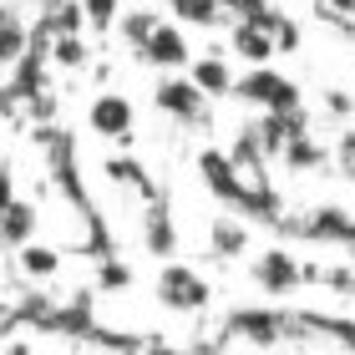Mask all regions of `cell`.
I'll use <instances>...</instances> for the list:
<instances>
[{
	"instance_id": "1",
	"label": "cell",
	"mask_w": 355,
	"mask_h": 355,
	"mask_svg": "<svg viewBox=\"0 0 355 355\" xmlns=\"http://www.w3.org/2000/svg\"><path fill=\"white\" fill-rule=\"evenodd\" d=\"M0 325H36V330L67 335V340H92V345L122 350V355L142 350V340H137V335L107 330L102 320H96V310H92V295H87V289H82L76 300H67V304H51V300H26V304H15V310H6V315H0Z\"/></svg>"
},
{
	"instance_id": "2",
	"label": "cell",
	"mask_w": 355,
	"mask_h": 355,
	"mask_svg": "<svg viewBox=\"0 0 355 355\" xmlns=\"http://www.w3.org/2000/svg\"><path fill=\"white\" fill-rule=\"evenodd\" d=\"M36 142L46 148V163H51V178H56V188H61V198H67L76 214L87 218V229H92V239H87V254H112V234H107V218H102V208H96V198L87 193V183H82V163H76V137L67 132L61 122H41L36 127Z\"/></svg>"
},
{
	"instance_id": "3",
	"label": "cell",
	"mask_w": 355,
	"mask_h": 355,
	"mask_svg": "<svg viewBox=\"0 0 355 355\" xmlns=\"http://www.w3.org/2000/svg\"><path fill=\"white\" fill-rule=\"evenodd\" d=\"M234 96H239V102H249V107H259V112H279V117L304 112L300 87L289 82L284 71H274L269 61H264V67H249L244 76H234Z\"/></svg>"
},
{
	"instance_id": "4",
	"label": "cell",
	"mask_w": 355,
	"mask_h": 355,
	"mask_svg": "<svg viewBox=\"0 0 355 355\" xmlns=\"http://www.w3.org/2000/svg\"><path fill=\"white\" fill-rule=\"evenodd\" d=\"M289 335H304L300 315H289V310H249L244 304V310H229L218 340H249L254 350H269V345L289 340Z\"/></svg>"
},
{
	"instance_id": "5",
	"label": "cell",
	"mask_w": 355,
	"mask_h": 355,
	"mask_svg": "<svg viewBox=\"0 0 355 355\" xmlns=\"http://www.w3.org/2000/svg\"><path fill=\"white\" fill-rule=\"evenodd\" d=\"M274 234H284V239H304V244H340V249H355V214H345L340 203H320L310 208V214H295Z\"/></svg>"
},
{
	"instance_id": "6",
	"label": "cell",
	"mask_w": 355,
	"mask_h": 355,
	"mask_svg": "<svg viewBox=\"0 0 355 355\" xmlns=\"http://www.w3.org/2000/svg\"><path fill=\"white\" fill-rule=\"evenodd\" d=\"M157 304L163 310H178V315H198V310H208V300H214V289H208V279L198 269H188V264H163L157 269Z\"/></svg>"
},
{
	"instance_id": "7",
	"label": "cell",
	"mask_w": 355,
	"mask_h": 355,
	"mask_svg": "<svg viewBox=\"0 0 355 355\" xmlns=\"http://www.w3.org/2000/svg\"><path fill=\"white\" fill-rule=\"evenodd\" d=\"M142 249L153 254L157 264L178 259V214H173V193L157 188L148 203H142Z\"/></svg>"
},
{
	"instance_id": "8",
	"label": "cell",
	"mask_w": 355,
	"mask_h": 355,
	"mask_svg": "<svg viewBox=\"0 0 355 355\" xmlns=\"http://www.w3.org/2000/svg\"><path fill=\"white\" fill-rule=\"evenodd\" d=\"M153 102L163 107L173 122H183V127H203V122H208V102H214V96H203L198 87H193V76H188V71H168L163 82H157Z\"/></svg>"
},
{
	"instance_id": "9",
	"label": "cell",
	"mask_w": 355,
	"mask_h": 355,
	"mask_svg": "<svg viewBox=\"0 0 355 355\" xmlns=\"http://www.w3.org/2000/svg\"><path fill=\"white\" fill-rule=\"evenodd\" d=\"M254 284L264 289V295L274 300H284V295H295V289H304V264L295 259L289 249H264L259 259H254Z\"/></svg>"
},
{
	"instance_id": "10",
	"label": "cell",
	"mask_w": 355,
	"mask_h": 355,
	"mask_svg": "<svg viewBox=\"0 0 355 355\" xmlns=\"http://www.w3.org/2000/svg\"><path fill=\"white\" fill-rule=\"evenodd\" d=\"M132 122H137V112L132 102H127L122 92H102V96H92V107H87V127L96 137H132Z\"/></svg>"
},
{
	"instance_id": "11",
	"label": "cell",
	"mask_w": 355,
	"mask_h": 355,
	"mask_svg": "<svg viewBox=\"0 0 355 355\" xmlns=\"http://www.w3.org/2000/svg\"><path fill=\"white\" fill-rule=\"evenodd\" d=\"M148 67H157V71H188V61H193V46H188V36L178 26H168V21H157V31L148 36V46L137 51Z\"/></svg>"
},
{
	"instance_id": "12",
	"label": "cell",
	"mask_w": 355,
	"mask_h": 355,
	"mask_svg": "<svg viewBox=\"0 0 355 355\" xmlns=\"http://www.w3.org/2000/svg\"><path fill=\"white\" fill-rule=\"evenodd\" d=\"M229 157H234V168L249 178V183H269V173H264V148H259V132H254V122H244L234 132V148H229Z\"/></svg>"
},
{
	"instance_id": "13",
	"label": "cell",
	"mask_w": 355,
	"mask_h": 355,
	"mask_svg": "<svg viewBox=\"0 0 355 355\" xmlns=\"http://www.w3.org/2000/svg\"><path fill=\"white\" fill-rule=\"evenodd\" d=\"M229 46H234V56H239V61H249V67H264V61L274 56V36H269L259 21H234Z\"/></svg>"
},
{
	"instance_id": "14",
	"label": "cell",
	"mask_w": 355,
	"mask_h": 355,
	"mask_svg": "<svg viewBox=\"0 0 355 355\" xmlns=\"http://www.w3.org/2000/svg\"><path fill=\"white\" fill-rule=\"evenodd\" d=\"M208 249L218 254V259H244L249 254V218H214V234H208Z\"/></svg>"
},
{
	"instance_id": "15",
	"label": "cell",
	"mask_w": 355,
	"mask_h": 355,
	"mask_svg": "<svg viewBox=\"0 0 355 355\" xmlns=\"http://www.w3.org/2000/svg\"><path fill=\"white\" fill-rule=\"evenodd\" d=\"M102 173L112 178V183H122V188H137V198H142V203H148L153 193L163 188V183H153V173L137 163V153H117V157H107V168H102Z\"/></svg>"
},
{
	"instance_id": "16",
	"label": "cell",
	"mask_w": 355,
	"mask_h": 355,
	"mask_svg": "<svg viewBox=\"0 0 355 355\" xmlns=\"http://www.w3.org/2000/svg\"><path fill=\"white\" fill-rule=\"evenodd\" d=\"M36 239V203H26V198H10L6 203V214H0V244H10V249H21Z\"/></svg>"
},
{
	"instance_id": "17",
	"label": "cell",
	"mask_w": 355,
	"mask_h": 355,
	"mask_svg": "<svg viewBox=\"0 0 355 355\" xmlns=\"http://www.w3.org/2000/svg\"><path fill=\"white\" fill-rule=\"evenodd\" d=\"M279 157H284V163L295 168V173H315V168H325V163H330V148H320V142L310 137V127H295Z\"/></svg>"
},
{
	"instance_id": "18",
	"label": "cell",
	"mask_w": 355,
	"mask_h": 355,
	"mask_svg": "<svg viewBox=\"0 0 355 355\" xmlns=\"http://www.w3.org/2000/svg\"><path fill=\"white\" fill-rule=\"evenodd\" d=\"M188 76L203 96H234V71L223 67V56H198L188 61Z\"/></svg>"
},
{
	"instance_id": "19",
	"label": "cell",
	"mask_w": 355,
	"mask_h": 355,
	"mask_svg": "<svg viewBox=\"0 0 355 355\" xmlns=\"http://www.w3.org/2000/svg\"><path fill=\"white\" fill-rule=\"evenodd\" d=\"M41 26L51 31V36H82V31H87V10H82V0H46Z\"/></svg>"
},
{
	"instance_id": "20",
	"label": "cell",
	"mask_w": 355,
	"mask_h": 355,
	"mask_svg": "<svg viewBox=\"0 0 355 355\" xmlns=\"http://www.w3.org/2000/svg\"><path fill=\"white\" fill-rule=\"evenodd\" d=\"M31 46V26L15 15L10 6H0V67H15Z\"/></svg>"
},
{
	"instance_id": "21",
	"label": "cell",
	"mask_w": 355,
	"mask_h": 355,
	"mask_svg": "<svg viewBox=\"0 0 355 355\" xmlns=\"http://www.w3.org/2000/svg\"><path fill=\"white\" fill-rule=\"evenodd\" d=\"M15 264H21L31 279H51L61 269V249H46V244H21L15 249Z\"/></svg>"
},
{
	"instance_id": "22",
	"label": "cell",
	"mask_w": 355,
	"mask_h": 355,
	"mask_svg": "<svg viewBox=\"0 0 355 355\" xmlns=\"http://www.w3.org/2000/svg\"><path fill=\"white\" fill-rule=\"evenodd\" d=\"M117 31H122V41L132 46V51H142L148 36L157 31V10H127V15H117Z\"/></svg>"
},
{
	"instance_id": "23",
	"label": "cell",
	"mask_w": 355,
	"mask_h": 355,
	"mask_svg": "<svg viewBox=\"0 0 355 355\" xmlns=\"http://www.w3.org/2000/svg\"><path fill=\"white\" fill-rule=\"evenodd\" d=\"M269 36H274V51H300V26L289 21V15H279V10H259L254 15Z\"/></svg>"
},
{
	"instance_id": "24",
	"label": "cell",
	"mask_w": 355,
	"mask_h": 355,
	"mask_svg": "<svg viewBox=\"0 0 355 355\" xmlns=\"http://www.w3.org/2000/svg\"><path fill=\"white\" fill-rule=\"evenodd\" d=\"M92 56V46L82 36H51V67H67V71H82Z\"/></svg>"
},
{
	"instance_id": "25",
	"label": "cell",
	"mask_w": 355,
	"mask_h": 355,
	"mask_svg": "<svg viewBox=\"0 0 355 355\" xmlns=\"http://www.w3.org/2000/svg\"><path fill=\"white\" fill-rule=\"evenodd\" d=\"M304 284H325V289H340V295H355V269H325V264H304Z\"/></svg>"
},
{
	"instance_id": "26",
	"label": "cell",
	"mask_w": 355,
	"mask_h": 355,
	"mask_svg": "<svg viewBox=\"0 0 355 355\" xmlns=\"http://www.w3.org/2000/svg\"><path fill=\"white\" fill-rule=\"evenodd\" d=\"M132 284V269H127L117 254H102V264H96V289H107V295H117V289Z\"/></svg>"
},
{
	"instance_id": "27",
	"label": "cell",
	"mask_w": 355,
	"mask_h": 355,
	"mask_svg": "<svg viewBox=\"0 0 355 355\" xmlns=\"http://www.w3.org/2000/svg\"><path fill=\"white\" fill-rule=\"evenodd\" d=\"M82 10H87V31H117L122 0H82Z\"/></svg>"
},
{
	"instance_id": "28",
	"label": "cell",
	"mask_w": 355,
	"mask_h": 355,
	"mask_svg": "<svg viewBox=\"0 0 355 355\" xmlns=\"http://www.w3.org/2000/svg\"><path fill=\"white\" fill-rule=\"evenodd\" d=\"M335 157H340V173L355 183V132H340V142H335Z\"/></svg>"
},
{
	"instance_id": "29",
	"label": "cell",
	"mask_w": 355,
	"mask_h": 355,
	"mask_svg": "<svg viewBox=\"0 0 355 355\" xmlns=\"http://www.w3.org/2000/svg\"><path fill=\"white\" fill-rule=\"evenodd\" d=\"M223 10L239 15V21H254L259 10H269V0H223Z\"/></svg>"
},
{
	"instance_id": "30",
	"label": "cell",
	"mask_w": 355,
	"mask_h": 355,
	"mask_svg": "<svg viewBox=\"0 0 355 355\" xmlns=\"http://www.w3.org/2000/svg\"><path fill=\"white\" fill-rule=\"evenodd\" d=\"M325 107H330V117H335V122H345L355 102H350V92H325Z\"/></svg>"
},
{
	"instance_id": "31",
	"label": "cell",
	"mask_w": 355,
	"mask_h": 355,
	"mask_svg": "<svg viewBox=\"0 0 355 355\" xmlns=\"http://www.w3.org/2000/svg\"><path fill=\"white\" fill-rule=\"evenodd\" d=\"M15 198V173H10V163L0 157V214H6V203Z\"/></svg>"
},
{
	"instance_id": "32",
	"label": "cell",
	"mask_w": 355,
	"mask_h": 355,
	"mask_svg": "<svg viewBox=\"0 0 355 355\" xmlns=\"http://www.w3.org/2000/svg\"><path fill=\"white\" fill-rule=\"evenodd\" d=\"M6 355H41V350H36V345H21V340H15V345H10Z\"/></svg>"
}]
</instances>
